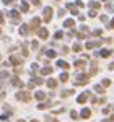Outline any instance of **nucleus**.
Wrapping results in <instances>:
<instances>
[{"label":"nucleus","mask_w":114,"mask_h":122,"mask_svg":"<svg viewBox=\"0 0 114 122\" xmlns=\"http://www.w3.org/2000/svg\"><path fill=\"white\" fill-rule=\"evenodd\" d=\"M90 81V73L86 75V73H78V75H75V78H73V85L75 86H82V85H86Z\"/></svg>","instance_id":"1"},{"label":"nucleus","mask_w":114,"mask_h":122,"mask_svg":"<svg viewBox=\"0 0 114 122\" xmlns=\"http://www.w3.org/2000/svg\"><path fill=\"white\" fill-rule=\"evenodd\" d=\"M41 28V20L38 18V16H34V18L31 20V23H29V29L31 31H36V29Z\"/></svg>","instance_id":"2"},{"label":"nucleus","mask_w":114,"mask_h":122,"mask_svg":"<svg viewBox=\"0 0 114 122\" xmlns=\"http://www.w3.org/2000/svg\"><path fill=\"white\" fill-rule=\"evenodd\" d=\"M29 98H31V96H29L28 91H20V93H16V99H18V101L28 103V101H29Z\"/></svg>","instance_id":"3"},{"label":"nucleus","mask_w":114,"mask_h":122,"mask_svg":"<svg viewBox=\"0 0 114 122\" xmlns=\"http://www.w3.org/2000/svg\"><path fill=\"white\" fill-rule=\"evenodd\" d=\"M91 96V93L90 91H85V93H82L78 98H77V103H80V104H83V103H86V99Z\"/></svg>","instance_id":"4"},{"label":"nucleus","mask_w":114,"mask_h":122,"mask_svg":"<svg viewBox=\"0 0 114 122\" xmlns=\"http://www.w3.org/2000/svg\"><path fill=\"white\" fill-rule=\"evenodd\" d=\"M52 20V8L51 7H47V8H44V21L46 23H49Z\"/></svg>","instance_id":"5"},{"label":"nucleus","mask_w":114,"mask_h":122,"mask_svg":"<svg viewBox=\"0 0 114 122\" xmlns=\"http://www.w3.org/2000/svg\"><path fill=\"white\" fill-rule=\"evenodd\" d=\"M8 16L13 20V23H15V25H16V23L20 21V16H18V13H16L15 10H10V11H8Z\"/></svg>","instance_id":"6"},{"label":"nucleus","mask_w":114,"mask_h":122,"mask_svg":"<svg viewBox=\"0 0 114 122\" xmlns=\"http://www.w3.org/2000/svg\"><path fill=\"white\" fill-rule=\"evenodd\" d=\"M38 36L41 39H47V36H49V31L46 28H39V31H38Z\"/></svg>","instance_id":"7"},{"label":"nucleus","mask_w":114,"mask_h":122,"mask_svg":"<svg viewBox=\"0 0 114 122\" xmlns=\"http://www.w3.org/2000/svg\"><path fill=\"white\" fill-rule=\"evenodd\" d=\"M10 85H13V86H20V88H23V81H20L18 76H13L11 80H10Z\"/></svg>","instance_id":"8"},{"label":"nucleus","mask_w":114,"mask_h":122,"mask_svg":"<svg viewBox=\"0 0 114 122\" xmlns=\"http://www.w3.org/2000/svg\"><path fill=\"white\" fill-rule=\"evenodd\" d=\"M103 41H93V42H86V49H95V47H99Z\"/></svg>","instance_id":"9"},{"label":"nucleus","mask_w":114,"mask_h":122,"mask_svg":"<svg viewBox=\"0 0 114 122\" xmlns=\"http://www.w3.org/2000/svg\"><path fill=\"white\" fill-rule=\"evenodd\" d=\"M10 64H11V65H20V64H21V59L16 57V56H11L10 57Z\"/></svg>","instance_id":"10"},{"label":"nucleus","mask_w":114,"mask_h":122,"mask_svg":"<svg viewBox=\"0 0 114 122\" xmlns=\"http://www.w3.org/2000/svg\"><path fill=\"white\" fill-rule=\"evenodd\" d=\"M96 72H98V62H91V68H90V75H96Z\"/></svg>","instance_id":"11"},{"label":"nucleus","mask_w":114,"mask_h":122,"mask_svg":"<svg viewBox=\"0 0 114 122\" xmlns=\"http://www.w3.org/2000/svg\"><path fill=\"white\" fill-rule=\"evenodd\" d=\"M90 116H91V111H90L88 107H85V109L82 111V114H80V117H82V119H88Z\"/></svg>","instance_id":"12"},{"label":"nucleus","mask_w":114,"mask_h":122,"mask_svg":"<svg viewBox=\"0 0 114 122\" xmlns=\"http://www.w3.org/2000/svg\"><path fill=\"white\" fill-rule=\"evenodd\" d=\"M85 65H86V62L83 60V59H80V60H77V62H75L77 68H85Z\"/></svg>","instance_id":"13"},{"label":"nucleus","mask_w":114,"mask_h":122,"mask_svg":"<svg viewBox=\"0 0 114 122\" xmlns=\"http://www.w3.org/2000/svg\"><path fill=\"white\" fill-rule=\"evenodd\" d=\"M75 93V90H64L62 93H60V96L62 98H67V96H70V94H73Z\"/></svg>","instance_id":"14"},{"label":"nucleus","mask_w":114,"mask_h":122,"mask_svg":"<svg viewBox=\"0 0 114 122\" xmlns=\"http://www.w3.org/2000/svg\"><path fill=\"white\" fill-rule=\"evenodd\" d=\"M28 29H29V26L23 25V26L20 28V34H21V36H26V34H28Z\"/></svg>","instance_id":"15"},{"label":"nucleus","mask_w":114,"mask_h":122,"mask_svg":"<svg viewBox=\"0 0 114 122\" xmlns=\"http://www.w3.org/2000/svg\"><path fill=\"white\" fill-rule=\"evenodd\" d=\"M67 8L70 10V11H72L73 15H78V10L75 8V5H73V3H67Z\"/></svg>","instance_id":"16"},{"label":"nucleus","mask_w":114,"mask_h":122,"mask_svg":"<svg viewBox=\"0 0 114 122\" xmlns=\"http://www.w3.org/2000/svg\"><path fill=\"white\" fill-rule=\"evenodd\" d=\"M111 52H113L111 49H104V51H99V56H101V57H109V56H111Z\"/></svg>","instance_id":"17"},{"label":"nucleus","mask_w":114,"mask_h":122,"mask_svg":"<svg viewBox=\"0 0 114 122\" xmlns=\"http://www.w3.org/2000/svg\"><path fill=\"white\" fill-rule=\"evenodd\" d=\"M34 98H36L38 101H42V99L46 98V94L42 93V91H36V94H34Z\"/></svg>","instance_id":"18"},{"label":"nucleus","mask_w":114,"mask_h":122,"mask_svg":"<svg viewBox=\"0 0 114 122\" xmlns=\"http://www.w3.org/2000/svg\"><path fill=\"white\" fill-rule=\"evenodd\" d=\"M49 73H52V67H44L41 70V75H49Z\"/></svg>","instance_id":"19"},{"label":"nucleus","mask_w":114,"mask_h":122,"mask_svg":"<svg viewBox=\"0 0 114 122\" xmlns=\"http://www.w3.org/2000/svg\"><path fill=\"white\" fill-rule=\"evenodd\" d=\"M57 67H60V68H64V70H67V68H68V64H67V62H64V60H59V62H57Z\"/></svg>","instance_id":"20"},{"label":"nucleus","mask_w":114,"mask_h":122,"mask_svg":"<svg viewBox=\"0 0 114 122\" xmlns=\"http://www.w3.org/2000/svg\"><path fill=\"white\" fill-rule=\"evenodd\" d=\"M73 25H75V21H73V20H65V23H64V26H65V28H73Z\"/></svg>","instance_id":"21"},{"label":"nucleus","mask_w":114,"mask_h":122,"mask_svg":"<svg viewBox=\"0 0 114 122\" xmlns=\"http://www.w3.org/2000/svg\"><path fill=\"white\" fill-rule=\"evenodd\" d=\"M47 86H49V88H56V86H57V81L54 80V78H49V80H47Z\"/></svg>","instance_id":"22"},{"label":"nucleus","mask_w":114,"mask_h":122,"mask_svg":"<svg viewBox=\"0 0 114 122\" xmlns=\"http://www.w3.org/2000/svg\"><path fill=\"white\" fill-rule=\"evenodd\" d=\"M59 80H60V81H62V83H65L67 80H68V73H65V72H64V73H62V75L59 76Z\"/></svg>","instance_id":"23"},{"label":"nucleus","mask_w":114,"mask_h":122,"mask_svg":"<svg viewBox=\"0 0 114 122\" xmlns=\"http://www.w3.org/2000/svg\"><path fill=\"white\" fill-rule=\"evenodd\" d=\"M95 90L98 91V93H104V88H103V85H96Z\"/></svg>","instance_id":"24"},{"label":"nucleus","mask_w":114,"mask_h":122,"mask_svg":"<svg viewBox=\"0 0 114 122\" xmlns=\"http://www.w3.org/2000/svg\"><path fill=\"white\" fill-rule=\"evenodd\" d=\"M88 5H90V7H91V8H99V7H101V5H99V3H98V2H90V3H88Z\"/></svg>","instance_id":"25"},{"label":"nucleus","mask_w":114,"mask_h":122,"mask_svg":"<svg viewBox=\"0 0 114 122\" xmlns=\"http://www.w3.org/2000/svg\"><path fill=\"white\" fill-rule=\"evenodd\" d=\"M72 49H73V51H75V52H80V51H82V46H80V44H73V47H72Z\"/></svg>","instance_id":"26"},{"label":"nucleus","mask_w":114,"mask_h":122,"mask_svg":"<svg viewBox=\"0 0 114 122\" xmlns=\"http://www.w3.org/2000/svg\"><path fill=\"white\" fill-rule=\"evenodd\" d=\"M7 76H8V73H7V72H0V81H2V80H5Z\"/></svg>","instance_id":"27"},{"label":"nucleus","mask_w":114,"mask_h":122,"mask_svg":"<svg viewBox=\"0 0 114 122\" xmlns=\"http://www.w3.org/2000/svg\"><path fill=\"white\" fill-rule=\"evenodd\" d=\"M31 47H33V49L36 51V49L39 47V42H38V41H33V42H31Z\"/></svg>","instance_id":"28"},{"label":"nucleus","mask_w":114,"mask_h":122,"mask_svg":"<svg viewBox=\"0 0 114 122\" xmlns=\"http://www.w3.org/2000/svg\"><path fill=\"white\" fill-rule=\"evenodd\" d=\"M80 29H82V33H85V34L88 33V34H90V29H88V26H85V25H83V26H82Z\"/></svg>","instance_id":"29"},{"label":"nucleus","mask_w":114,"mask_h":122,"mask_svg":"<svg viewBox=\"0 0 114 122\" xmlns=\"http://www.w3.org/2000/svg\"><path fill=\"white\" fill-rule=\"evenodd\" d=\"M101 85H103V86H109V85H111V80H108V78H106V80L101 81Z\"/></svg>","instance_id":"30"},{"label":"nucleus","mask_w":114,"mask_h":122,"mask_svg":"<svg viewBox=\"0 0 114 122\" xmlns=\"http://www.w3.org/2000/svg\"><path fill=\"white\" fill-rule=\"evenodd\" d=\"M21 11H28V3H21Z\"/></svg>","instance_id":"31"},{"label":"nucleus","mask_w":114,"mask_h":122,"mask_svg":"<svg viewBox=\"0 0 114 122\" xmlns=\"http://www.w3.org/2000/svg\"><path fill=\"white\" fill-rule=\"evenodd\" d=\"M93 34H95V36H101V34H103V29H95Z\"/></svg>","instance_id":"32"},{"label":"nucleus","mask_w":114,"mask_h":122,"mask_svg":"<svg viewBox=\"0 0 114 122\" xmlns=\"http://www.w3.org/2000/svg\"><path fill=\"white\" fill-rule=\"evenodd\" d=\"M62 36H64L62 31H57V33H56V39H62Z\"/></svg>","instance_id":"33"},{"label":"nucleus","mask_w":114,"mask_h":122,"mask_svg":"<svg viewBox=\"0 0 114 122\" xmlns=\"http://www.w3.org/2000/svg\"><path fill=\"white\" fill-rule=\"evenodd\" d=\"M70 116H72V119H78V112H77V111H72Z\"/></svg>","instance_id":"34"},{"label":"nucleus","mask_w":114,"mask_h":122,"mask_svg":"<svg viewBox=\"0 0 114 122\" xmlns=\"http://www.w3.org/2000/svg\"><path fill=\"white\" fill-rule=\"evenodd\" d=\"M31 70H33V72H38V70H39L38 64H33V65H31Z\"/></svg>","instance_id":"35"},{"label":"nucleus","mask_w":114,"mask_h":122,"mask_svg":"<svg viewBox=\"0 0 114 122\" xmlns=\"http://www.w3.org/2000/svg\"><path fill=\"white\" fill-rule=\"evenodd\" d=\"M106 8H108V11H114V7L111 3H106Z\"/></svg>","instance_id":"36"},{"label":"nucleus","mask_w":114,"mask_h":122,"mask_svg":"<svg viewBox=\"0 0 114 122\" xmlns=\"http://www.w3.org/2000/svg\"><path fill=\"white\" fill-rule=\"evenodd\" d=\"M46 54H47V57H56V52L54 51H47Z\"/></svg>","instance_id":"37"},{"label":"nucleus","mask_w":114,"mask_h":122,"mask_svg":"<svg viewBox=\"0 0 114 122\" xmlns=\"http://www.w3.org/2000/svg\"><path fill=\"white\" fill-rule=\"evenodd\" d=\"M88 15H90V16H91V18H95V16H96V11H95V10H91V11H90V13H88Z\"/></svg>","instance_id":"38"},{"label":"nucleus","mask_w":114,"mask_h":122,"mask_svg":"<svg viewBox=\"0 0 114 122\" xmlns=\"http://www.w3.org/2000/svg\"><path fill=\"white\" fill-rule=\"evenodd\" d=\"M46 107H47V104H39L38 106V109H46Z\"/></svg>","instance_id":"39"},{"label":"nucleus","mask_w":114,"mask_h":122,"mask_svg":"<svg viewBox=\"0 0 114 122\" xmlns=\"http://www.w3.org/2000/svg\"><path fill=\"white\" fill-rule=\"evenodd\" d=\"M64 15H65V10H60V11H59V16H60V18H62V16H64Z\"/></svg>","instance_id":"40"},{"label":"nucleus","mask_w":114,"mask_h":122,"mask_svg":"<svg viewBox=\"0 0 114 122\" xmlns=\"http://www.w3.org/2000/svg\"><path fill=\"white\" fill-rule=\"evenodd\" d=\"M109 28H111V29H114V18L111 20V23H109Z\"/></svg>","instance_id":"41"},{"label":"nucleus","mask_w":114,"mask_h":122,"mask_svg":"<svg viewBox=\"0 0 114 122\" xmlns=\"http://www.w3.org/2000/svg\"><path fill=\"white\" fill-rule=\"evenodd\" d=\"M62 52H64V54H67V52H68V47L64 46V47H62Z\"/></svg>","instance_id":"42"},{"label":"nucleus","mask_w":114,"mask_h":122,"mask_svg":"<svg viewBox=\"0 0 114 122\" xmlns=\"http://www.w3.org/2000/svg\"><path fill=\"white\" fill-rule=\"evenodd\" d=\"M101 21H108V16L106 15H101Z\"/></svg>","instance_id":"43"},{"label":"nucleus","mask_w":114,"mask_h":122,"mask_svg":"<svg viewBox=\"0 0 114 122\" xmlns=\"http://www.w3.org/2000/svg\"><path fill=\"white\" fill-rule=\"evenodd\" d=\"M0 23H3V15L0 13Z\"/></svg>","instance_id":"44"},{"label":"nucleus","mask_w":114,"mask_h":122,"mask_svg":"<svg viewBox=\"0 0 114 122\" xmlns=\"http://www.w3.org/2000/svg\"><path fill=\"white\" fill-rule=\"evenodd\" d=\"M33 3H34V5H39V0H33Z\"/></svg>","instance_id":"45"},{"label":"nucleus","mask_w":114,"mask_h":122,"mask_svg":"<svg viewBox=\"0 0 114 122\" xmlns=\"http://www.w3.org/2000/svg\"><path fill=\"white\" fill-rule=\"evenodd\" d=\"M109 68H114V62H113V64H109Z\"/></svg>","instance_id":"46"},{"label":"nucleus","mask_w":114,"mask_h":122,"mask_svg":"<svg viewBox=\"0 0 114 122\" xmlns=\"http://www.w3.org/2000/svg\"><path fill=\"white\" fill-rule=\"evenodd\" d=\"M18 122H26V121H25V119H20V121Z\"/></svg>","instance_id":"47"},{"label":"nucleus","mask_w":114,"mask_h":122,"mask_svg":"<svg viewBox=\"0 0 114 122\" xmlns=\"http://www.w3.org/2000/svg\"><path fill=\"white\" fill-rule=\"evenodd\" d=\"M31 122H39V121H31Z\"/></svg>","instance_id":"48"},{"label":"nucleus","mask_w":114,"mask_h":122,"mask_svg":"<svg viewBox=\"0 0 114 122\" xmlns=\"http://www.w3.org/2000/svg\"><path fill=\"white\" fill-rule=\"evenodd\" d=\"M103 2H108V0H103Z\"/></svg>","instance_id":"49"},{"label":"nucleus","mask_w":114,"mask_h":122,"mask_svg":"<svg viewBox=\"0 0 114 122\" xmlns=\"http://www.w3.org/2000/svg\"><path fill=\"white\" fill-rule=\"evenodd\" d=\"M113 111H114V106H113Z\"/></svg>","instance_id":"50"},{"label":"nucleus","mask_w":114,"mask_h":122,"mask_svg":"<svg viewBox=\"0 0 114 122\" xmlns=\"http://www.w3.org/2000/svg\"><path fill=\"white\" fill-rule=\"evenodd\" d=\"M54 122H59V121H54Z\"/></svg>","instance_id":"51"},{"label":"nucleus","mask_w":114,"mask_h":122,"mask_svg":"<svg viewBox=\"0 0 114 122\" xmlns=\"http://www.w3.org/2000/svg\"><path fill=\"white\" fill-rule=\"evenodd\" d=\"M0 33H2V29H0Z\"/></svg>","instance_id":"52"}]
</instances>
